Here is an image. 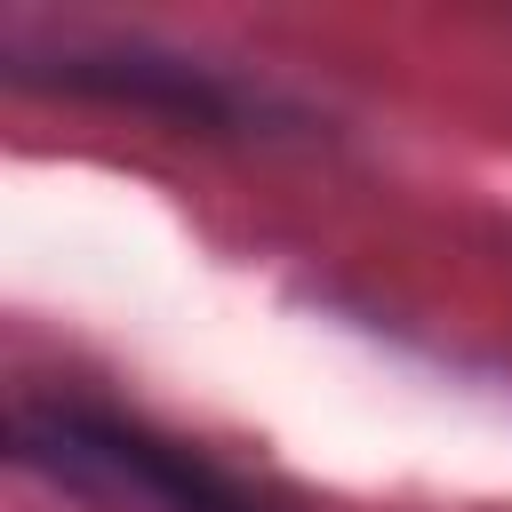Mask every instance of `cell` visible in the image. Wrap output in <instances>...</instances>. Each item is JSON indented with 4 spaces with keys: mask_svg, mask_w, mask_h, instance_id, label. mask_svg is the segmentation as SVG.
<instances>
[{
    "mask_svg": "<svg viewBox=\"0 0 512 512\" xmlns=\"http://www.w3.org/2000/svg\"><path fill=\"white\" fill-rule=\"evenodd\" d=\"M24 456L48 464L56 480L88 488V496H144L160 512H248V496L208 472L192 448L144 432V424H120V416H88V408H56V416H24L16 424Z\"/></svg>",
    "mask_w": 512,
    "mask_h": 512,
    "instance_id": "6da1fadb",
    "label": "cell"
},
{
    "mask_svg": "<svg viewBox=\"0 0 512 512\" xmlns=\"http://www.w3.org/2000/svg\"><path fill=\"white\" fill-rule=\"evenodd\" d=\"M64 88H88V96H112V104H144V112H168V120H200V128H224L232 120V96L176 64V56H144V48H80L56 64Z\"/></svg>",
    "mask_w": 512,
    "mask_h": 512,
    "instance_id": "7a4b0ae2",
    "label": "cell"
}]
</instances>
